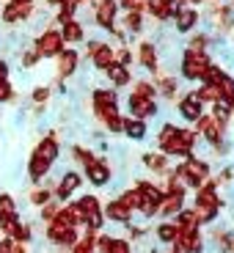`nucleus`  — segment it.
<instances>
[{
	"label": "nucleus",
	"instance_id": "nucleus-1",
	"mask_svg": "<svg viewBox=\"0 0 234 253\" xmlns=\"http://www.w3.org/2000/svg\"><path fill=\"white\" fill-rule=\"evenodd\" d=\"M160 149L165 154H187L193 149V132L165 124V129L160 132Z\"/></svg>",
	"mask_w": 234,
	"mask_h": 253
},
{
	"label": "nucleus",
	"instance_id": "nucleus-2",
	"mask_svg": "<svg viewBox=\"0 0 234 253\" xmlns=\"http://www.w3.org/2000/svg\"><path fill=\"white\" fill-rule=\"evenodd\" d=\"M218 193H215V187L212 184H207V187H201L198 190V198H196V217L198 220H212L215 217V212H218Z\"/></svg>",
	"mask_w": 234,
	"mask_h": 253
},
{
	"label": "nucleus",
	"instance_id": "nucleus-3",
	"mask_svg": "<svg viewBox=\"0 0 234 253\" xmlns=\"http://www.w3.org/2000/svg\"><path fill=\"white\" fill-rule=\"evenodd\" d=\"M47 237H50V242H55L61 248H72L77 242V228L52 220V223H47Z\"/></svg>",
	"mask_w": 234,
	"mask_h": 253
},
{
	"label": "nucleus",
	"instance_id": "nucleus-4",
	"mask_svg": "<svg viewBox=\"0 0 234 253\" xmlns=\"http://www.w3.org/2000/svg\"><path fill=\"white\" fill-rule=\"evenodd\" d=\"M63 47V39L58 31H45L42 36L36 39V55H45V58H52L58 55Z\"/></svg>",
	"mask_w": 234,
	"mask_h": 253
},
{
	"label": "nucleus",
	"instance_id": "nucleus-5",
	"mask_svg": "<svg viewBox=\"0 0 234 253\" xmlns=\"http://www.w3.org/2000/svg\"><path fill=\"white\" fill-rule=\"evenodd\" d=\"M207 69H209V58L204 55V52H187V55H185V63H182L185 77L198 80V77H204V72H207Z\"/></svg>",
	"mask_w": 234,
	"mask_h": 253
},
{
	"label": "nucleus",
	"instance_id": "nucleus-6",
	"mask_svg": "<svg viewBox=\"0 0 234 253\" xmlns=\"http://www.w3.org/2000/svg\"><path fill=\"white\" fill-rule=\"evenodd\" d=\"M177 173L182 176L185 184H190V187H198V184L207 179V165L198 163V160H187V163H185Z\"/></svg>",
	"mask_w": 234,
	"mask_h": 253
},
{
	"label": "nucleus",
	"instance_id": "nucleus-7",
	"mask_svg": "<svg viewBox=\"0 0 234 253\" xmlns=\"http://www.w3.org/2000/svg\"><path fill=\"white\" fill-rule=\"evenodd\" d=\"M94 108H96V116H99L102 121L110 119V116H119L113 91H96V94H94Z\"/></svg>",
	"mask_w": 234,
	"mask_h": 253
},
{
	"label": "nucleus",
	"instance_id": "nucleus-8",
	"mask_svg": "<svg viewBox=\"0 0 234 253\" xmlns=\"http://www.w3.org/2000/svg\"><path fill=\"white\" fill-rule=\"evenodd\" d=\"M80 182H83L80 173L66 171V173L61 176V182H58V187H55V198H58V201H66V198H69L77 187H80Z\"/></svg>",
	"mask_w": 234,
	"mask_h": 253
},
{
	"label": "nucleus",
	"instance_id": "nucleus-9",
	"mask_svg": "<svg viewBox=\"0 0 234 253\" xmlns=\"http://www.w3.org/2000/svg\"><path fill=\"white\" fill-rule=\"evenodd\" d=\"M19 212H17V201H14L8 193H0V231H6V226L11 220H17Z\"/></svg>",
	"mask_w": 234,
	"mask_h": 253
},
{
	"label": "nucleus",
	"instance_id": "nucleus-10",
	"mask_svg": "<svg viewBox=\"0 0 234 253\" xmlns=\"http://www.w3.org/2000/svg\"><path fill=\"white\" fill-rule=\"evenodd\" d=\"M33 154H36V157H42V160H45V163H55V160H58V143H55V138H52V135H47V138H42V140H39V146H36V152H33Z\"/></svg>",
	"mask_w": 234,
	"mask_h": 253
},
{
	"label": "nucleus",
	"instance_id": "nucleus-11",
	"mask_svg": "<svg viewBox=\"0 0 234 253\" xmlns=\"http://www.w3.org/2000/svg\"><path fill=\"white\" fill-rule=\"evenodd\" d=\"M130 110H133V119L143 121L146 116H152L154 113V102L152 99H143V96H130Z\"/></svg>",
	"mask_w": 234,
	"mask_h": 253
},
{
	"label": "nucleus",
	"instance_id": "nucleus-12",
	"mask_svg": "<svg viewBox=\"0 0 234 253\" xmlns=\"http://www.w3.org/2000/svg\"><path fill=\"white\" fill-rule=\"evenodd\" d=\"M86 173H89V182L96 184V187L108 184V179H110V168H108L105 163H99V160H94V163L86 168Z\"/></svg>",
	"mask_w": 234,
	"mask_h": 253
},
{
	"label": "nucleus",
	"instance_id": "nucleus-13",
	"mask_svg": "<svg viewBox=\"0 0 234 253\" xmlns=\"http://www.w3.org/2000/svg\"><path fill=\"white\" fill-rule=\"evenodd\" d=\"M179 113H182L187 121H198V119H201V99H198V94H190L187 99H182Z\"/></svg>",
	"mask_w": 234,
	"mask_h": 253
},
{
	"label": "nucleus",
	"instance_id": "nucleus-14",
	"mask_svg": "<svg viewBox=\"0 0 234 253\" xmlns=\"http://www.w3.org/2000/svg\"><path fill=\"white\" fill-rule=\"evenodd\" d=\"M113 14H116V0H99L96 3V22L102 28H113Z\"/></svg>",
	"mask_w": 234,
	"mask_h": 253
},
{
	"label": "nucleus",
	"instance_id": "nucleus-15",
	"mask_svg": "<svg viewBox=\"0 0 234 253\" xmlns=\"http://www.w3.org/2000/svg\"><path fill=\"white\" fill-rule=\"evenodd\" d=\"M91 61H94V66H99V69H108V66H113L116 58H113V50L105 44H96V50H91Z\"/></svg>",
	"mask_w": 234,
	"mask_h": 253
},
{
	"label": "nucleus",
	"instance_id": "nucleus-16",
	"mask_svg": "<svg viewBox=\"0 0 234 253\" xmlns=\"http://www.w3.org/2000/svg\"><path fill=\"white\" fill-rule=\"evenodd\" d=\"M47 173H50V163H45L42 157H36V154H33L31 163H28V176H31L33 182H42Z\"/></svg>",
	"mask_w": 234,
	"mask_h": 253
},
{
	"label": "nucleus",
	"instance_id": "nucleus-17",
	"mask_svg": "<svg viewBox=\"0 0 234 253\" xmlns=\"http://www.w3.org/2000/svg\"><path fill=\"white\" fill-rule=\"evenodd\" d=\"M105 215H108L110 220H116V223H127L133 212H130V209H127L124 204H121L119 198H116V201H110L108 207H105Z\"/></svg>",
	"mask_w": 234,
	"mask_h": 253
},
{
	"label": "nucleus",
	"instance_id": "nucleus-18",
	"mask_svg": "<svg viewBox=\"0 0 234 253\" xmlns=\"http://www.w3.org/2000/svg\"><path fill=\"white\" fill-rule=\"evenodd\" d=\"M28 14H31V6H22V3H8V6L3 8V19H6V22L28 19Z\"/></svg>",
	"mask_w": 234,
	"mask_h": 253
},
{
	"label": "nucleus",
	"instance_id": "nucleus-19",
	"mask_svg": "<svg viewBox=\"0 0 234 253\" xmlns=\"http://www.w3.org/2000/svg\"><path fill=\"white\" fill-rule=\"evenodd\" d=\"M160 212L163 215H177V212H182V196L179 193H168L163 198V204H160Z\"/></svg>",
	"mask_w": 234,
	"mask_h": 253
},
{
	"label": "nucleus",
	"instance_id": "nucleus-20",
	"mask_svg": "<svg viewBox=\"0 0 234 253\" xmlns=\"http://www.w3.org/2000/svg\"><path fill=\"white\" fill-rule=\"evenodd\" d=\"M218 102H226V105L234 102V80L232 77H221L218 80Z\"/></svg>",
	"mask_w": 234,
	"mask_h": 253
},
{
	"label": "nucleus",
	"instance_id": "nucleus-21",
	"mask_svg": "<svg viewBox=\"0 0 234 253\" xmlns=\"http://www.w3.org/2000/svg\"><path fill=\"white\" fill-rule=\"evenodd\" d=\"M198 124H201L207 140H212V143H221V126H218L215 119H198Z\"/></svg>",
	"mask_w": 234,
	"mask_h": 253
},
{
	"label": "nucleus",
	"instance_id": "nucleus-22",
	"mask_svg": "<svg viewBox=\"0 0 234 253\" xmlns=\"http://www.w3.org/2000/svg\"><path fill=\"white\" fill-rule=\"evenodd\" d=\"M108 77H110V83H116V85H127V83H130V72H127V66H121V63L108 66Z\"/></svg>",
	"mask_w": 234,
	"mask_h": 253
},
{
	"label": "nucleus",
	"instance_id": "nucleus-23",
	"mask_svg": "<svg viewBox=\"0 0 234 253\" xmlns=\"http://www.w3.org/2000/svg\"><path fill=\"white\" fill-rule=\"evenodd\" d=\"M77 207H80V212L86 217H91V215H99V201H96L94 196H83L80 201H77Z\"/></svg>",
	"mask_w": 234,
	"mask_h": 253
},
{
	"label": "nucleus",
	"instance_id": "nucleus-24",
	"mask_svg": "<svg viewBox=\"0 0 234 253\" xmlns=\"http://www.w3.org/2000/svg\"><path fill=\"white\" fill-rule=\"evenodd\" d=\"M58 69H61V75H72V72L77 69V52L66 50L61 55V63H58Z\"/></svg>",
	"mask_w": 234,
	"mask_h": 253
},
{
	"label": "nucleus",
	"instance_id": "nucleus-25",
	"mask_svg": "<svg viewBox=\"0 0 234 253\" xmlns=\"http://www.w3.org/2000/svg\"><path fill=\"white\" fill-rule=\"evenodd\" d=\"M124 132L130 135V138L140 140L146 135V126H143V121H138V119H127L124 121Z\"/></svg>",
	"mask_w": 234,
	"mask_h": 253
},
{
	"label": "nucleus",
	"instance_id": "nucleus-26",
	"mask_svg": "<svg viewBox=\"0 0 234 253\" xmlns=\"http://www.w3.org/2000/svg\"><path fill=\"white\" fill-rule=\"evenodd\" d=\"M61 39H66V42H80V39H83V25H77L75 19L66 22L63 31H61Z\"/></svg>",
	"mask_w": 234,
	"mask_h": 253
},
{
	"label": "nucleus",
	"instance_id": "nucleus-27",
	"mask_svg": "<svg viewBox=\"0 0 234 253\" xmlns=\"http://www.w3.org/2000/svg\"><path fill=\"white\" fill-rule=\"evenodd\" d=\"M140 63H143L146 69H154V66H157V55H154V47L152 44L140 47Z\"/></svg>",
	"mask_w": 234,
	"mask_h": 253
},
{
	"label": "nucleus",
	"instance_id": "nucleus-28",
	"mask_svg": "<svg viewBox=\"0 0 234 253\" xmlns=\"http://www.w3.org/2000/svg\"><path fill=\"white\" fill-rule=\"evenodd\" d=\"M149 6H152V11L157 14L160 19L171 17V0H149Z\"/></svg>",
	"mask_w": 234,
	"mask_h": 253
},
{
	"label": "nucleus",
	"instance_id": "nucleus-29",
	"mask_svg": "<svg viewBox=\"0 0 234 253\" xmlns=\"http://www.w3.org/2000/svg\"><path fill=\"white\" fill-rule=\"evenodd\" d=\"M157 237H160V242H177V226L174 223H163L157 228Z\"/></svg>",
	"mask_w": 234,
	"mask_h": 253
},
{
	"label": "nucleus",
	"instance_id": "nucleus-30",
	"mask_svg": "<svg viewBox=\"0 0 234 253\" xmlns=\"http://www.w3.org/2000/svg\"><path fill=\"white\" fill-rule=\"evenodd\" d=\"M121 204H124L130 212L133 209H138V204H140V196H138V190H127V193H121V198H119Z\"/></svg>",
	"mask_w": 234,
	"mask_h": 253
},
{
	"label": "nucleus",
	"instance_id": "nucleus-31",
	"mask_svg": "<svg viewBox=\"0 0 234 253\" xmlns=\"http://www.w3.org/2000/svg\"><path fill=\"white\" fill-rule=\"evenodd\" d=\"M52 201V193L47 187H42V190H33V196H31V204H36V207H45V204H50Z\"/></svg>",
	"mask_w": 234,
	"mask_h": 253
},
{
	"label": "nucleus",
	"instance_id": "nucleus-32",
	"mask_svg": "<svg viewBox=\"0 0 234 253\" xmlns=\"http://www.w3.org/2000/svg\"><path fill=\"white\" fill-rule=\"evenodd\" d=\"M193 25H196V14H193V11H182V14H179V19H177L179 31H190Z\"/></svg>",
	"mask_w": 234,
	"mask_h": 253
},
{
	"label": "nucleus",
	"instance_id": "nucleus-33",
	"mask_svg": "<svg viewBox=\"0 0 234 253\" xmlns=\"http://www.w3.org/2000/svg\"><path fill=\"white\" fill-rule=\"evenodd\" d=\"M143 163L152 168V171H165V157L163 154H146Z\"/></svg>",
	"mask_w": 234,
	"mask_h": 253
},
{
	"label": "nucleus",
	"instance_id": "nucleus-34",
	"mask_svg": "<svg viewBox=\"0 0 234 253\" xmlns=\"http://www.w3.org/2000/svg\"><path fill=\"white\" fill-rule=\"evenodd\" d=\"M133 94H135V96H143V99H152V102H154V85H149V83H138Z\"/></svg>",
	"mask_w": 234,
	"mask_h": 253
},
{
	"label": "nucleus",
	"instance_id": "nucleus-35",
	"mask_svg": "<svg viewBox=\"0 0 234 253\" xmlns=\"http://www.w3.org/2000/svg\"><path fill=\"white\" fill-rule=\"evenodd\" d=\"M55 215H58V204L55 201H50V204H45V207H42V220L52 223V220H55Z\"/></svg>",
	"mask_w": 234,
	"mask_h": 253
},
{
	"label": "nucleus",
	"instance_id": "nucleus-36",
	"mask_svg": "<svg viewBox=\"0 0 234 253\" xmlns=\"http://www.w3.org/2000/svg\"><path fill=\"white\" fill-rule=\"evenodd\" d=\"M105 253H130V242H124V240H110V245H108V251Z\"/></svg>",
	"mask_w": 234,
	"mask_h": 253
},
{
	"label": "nucleus",
	"instance_id": "nucleus-37",
	"mask_svg": "<svg viewBox=\"0 0 234 253\" xmlns=\"http://www.w3.org/2000/svg\"><path fill=\"white\" fill-rule=\"evenodd\" d=\"M105 124H108L110 132H121L124 129V119L121 116H110V119H105Z\"/></svg>",
	"mask_w": 234,
	"mask_h": 253
},
{
	"label": "nucleus",
	"instance_id": "nucleus-38",
	"mask_svg": "<svg viewBox=\"0 0 234 253\" xmlns=\"http://www.w3.org/2000/svg\"><path fill=\"white\" fill-rule=\"evenodd\" d=\"M11 99V83L8 80H0V102Z\"/></svg>",
	"mask_w": 234,
	"mask_h": 253
},
{
	"label": "nucleus",
	"instance_id": "nucleus-39",
	"mask_svg": "<svg viewBox=\"0 0 234 253\" xmlns=\"http://www.w3.org/2000/svg\"><path fill=\"white\" fill-rule=\"evenodd\" d=\"M127 25L133 28V31H138V28H140V14L138 11H130V14H127Z\"/></svg>",
	"mask_w": 234,
	"mask_h": 253
},
{
	"label": "nucleus",
	"instance_id": "nucleus-40",
	"mask_svg": "<svg viewBox=\"0 0 234 253\" xmlns=\"http://www.w3.org/2000/svg\"><path fill=\"white\" fill-rule=\"evenodd\" d=\"M47 96H50V91H47V88H36V91H33V99H36V102H47Z\"/></svg>",
	"mask_w": 234,
	"mask_h": 253
},
{
	"label": "nucleus",
	"instance_id": "nucleus-41",
	"mask_svg": "<svg viewBox=\"0 0 234 253\" xmlns=\"http://www.w3.org/2000/svg\"><path fill=\"white\" fill-rule=\"evenodd\" d=\"M36 52H25V61H22V63H25V66H33V63H36Z\"/></svg>",
	"mask_w": 234,
	"mask_h": 253
},
{
	"label": "nucleus",
	"instance_id": "nucleus-42",
	"mask_svg": "<svg viewBox=\"0 0 234 253\" xmlns=\"http://www.w3.org/2000/svg\"><path fill=\"white\" fill-rule=\"evenodd\" d=\"M6 77H8V63L0 61V80H6Z\"/></svg>",
	"mask_w": 234,
	"mask_h": 253
},
{
	"label": "nucleus",
	"instance_id": "nucleus-43",
	"mask_svg": "<svg viewBox=\"0 0 234 253\" xmlns=\"http://www.w3.org/2000/svg\"><path fill=\"white\" fill-rule=\"evenodd\" d=\"M121 6H124V8H130V11H133V6H135V0H121Z\"/></svg>",
	"mask_w": 234,
	"mask_h": 253
},
{
	"label": "nucleus",
	"instance_id": "nucleus-44",
	"mask_svg": "<svg viewBox=\"0 0 234 253\" xmlns=\"http://www.w3.org/2000/svg\"><path fill=\"white\" fill-rule=\"evenodd\" d=\"M11 3H22V6H31L33 0H11Z\"/></svg>",
	"mask_w": 234,
	"mask_h": 253
},
{
	"label": "nucleus",
	"instance_id": "nucleus-45",
	"mask_svg": "<svg viewBox=\"0 0 234 253\" xmlns=\"http://www.w3.org/2000/svg\"><path fill=\"white\" fill-rule=\"evenodd\" d=\"M50 3H61V6H63V3H66V0H50Z\"/></svg>",
	"mask_w": 234,
	"mask_h": 253
},
{
	"label": "nucleus",
	"instance_id": "nucleus-46",
	"mask_svg": "<svg viewBox=\"0 0 234 253\" xmlns=\"http://www.w3.org/2000/svg\"><path fill=\"white\" fill-rule=\"evenodd\" d=\"M94 3H99V0H94Z\"/></svg>",
	"mask_w": 234,
	"mask_h": 253
},
{
	"label": "nucleus",
	"instance_id": "nucleus-47",
	"mask_svg": "<svg viewBox=\"0 0 234 253\" xmlns=\"http://www.w3.org/2000/svg\"><path fill=\"white\" fill-rule=\"evenodd\" d=\"M171 3H174V0H171ZM177 3H179V0H177Z\"/></svg>",
	"mask_w": 234,
	"mask_h": 253
}]
</instances>
